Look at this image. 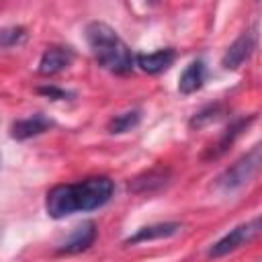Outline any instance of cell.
Wrapping results in <instances>:
<instances>
[{
	"label": "cell",
	"instance_id": "6da1fadb",
	"mask_svg": "<svg viewBox=\"0 0 262 262\" xmlns=\"http://www.w3.org/2000/svg\"><path fill=\"white\" fill-rule=\"evenodd\" d=\"M113 188V180L106 176H90L82 182L57 184L47 192L45 209L53 219H61L80 211H94L108 203Z\"/></svg>",
	"mask_w": 262,
	"mask_h": 262
},
{
	"label": "cell",
	"instance_id": "7a4b0ae2",
	"mask_svg": "<svg viewBox=\"0 0 262 262\" xmlns=\"http://www.w3.org/2000/svg\"><path fill=\"white\" fill-rule=\"evenodd\" d=\"M86 41H88V47L94 59L104 70L119 74V76H125L133 70L135 55L131 47L106 23H98V20L90 23L86 27Z\"/></svg>",
	"mask_w": 262,
	"mask_h": 262
},
{
	"label": "cell",
	"instance_id": "3957f363",
	"mask_svg": "<svg viewBox=\"0 0 262 262\" xmlns=\"http://www.w3.org/2000/svg\"><path fill=\"white\" fill-rule=\"evenodd\" d=\"M262 164V145H254L250 151H246L242 158H237L229 168H225L217 180H215V186L221 190V192H231V190H237L242 188L244 184H248L254 174L258 172Z\"/></svg>",
	"mask_w": 262,
	"mask_h": 262
},
{
	"label": "cell",
	"instance_id": "277c9868",
	"mask_svg": "<svg viewBox=\"0 0 262 262\" xmlns=\"http://www.w3.org/2000/svg\"><path fill=\"white\" fill-rule=\"evenodd\" d=\"M260 227H262L260 217H254L252 221L237 225V227L231 229L227 235H223L219 242H215V244L209 248L207 256H209V258H221V256H225V254H229V252H235L237 248H242V246L250 244L254 237H258Z\"/></svg>",
	"mask_w": 262,
	"mask_h": 262
},
{
	"label": "cell",
	"instance_id": "5b68a950",
	"mask_svg": "<svg viewBox=\"0 0 262 262\" xmlns=\"http://www.w3.org/2000/svg\"><path fill=\"white\" fill-rule=\"evenodd\" d=\"M258 47V25H254L252 29L244 31L223 53L221 66L225 70H237L246 59H250V55L256 51Z\"/></svg>",
	"mask_w": 262,
	"mask_h": 262
},
{
	"label": "cell",
	"instance_id": "8992f818",
	"mask_svg": "<svg viewBox=\"0 0 262 262\" xmlns=\"http://www.w3.org/2000/svg\"><path fill=\"white\" fill-rule=\"evenodd\" d=\"M170 168L168 166H154L141 174H137L131 182H129V190L135 194H151L158 192L160 188H164L170 182Z\"/></svg>",
	"mask_w": 262,
	"mask_h": 262
},
{
	"label": "cell",
	"instance_id": "52a82bcc",
	"mask_svg": "<svg viewBox=\"0 0 262 262\" xmlns=\"http://www.w3.org/2000/svg\"><path fill=\"white\" fill-rule=\"evenodd\" d=\"M96 239V225L94 221H84L80 225H76L72 229V233L59 244L57 252L61 254H76V252H82L86 248H90Z\"/></svg>",
	"mask_w": 262,
	"mask_h": 262
},
{
	"label": "cell",
	"instance_id": "ba28073f",
	"mask_svg": "<svg viewBox=\"0 0 262 262\" xmlns=\"http://www.w3.org/2000/svg\"><path fill=\"white\" fill-rule=\"evenodd\" d=\"M74 59V51L70 47H61V45H51L43 51L41 61H39V74L43 76H53L59 74L61 70H66Z\"/></svg>",
	"mask_w": 262,
	"mask_h": 262
},
{
	"label": "cell",
	"instance_id": "9c48e42d",
	"mask_svg": "<svg viewBox=\"0 0 262 262\" xmlns=\"http://www.w3.org/2000/svg\"><path fill=\"white\" fill-rule=\"evenodd\" d=\"M256 121V115H250V117H242V119H235L223 133H221V137L217 139V143L215 145H211L209 149H207V154L203 156L205 160H215V158H219V156H223L225 151H227V147L242 135V131L244 129H248L250 127V123H254Z\"/></svg>",
	"mask_w": 262,
	"mask_h": 262
},
{
	"label": "cell",
	"instance_id": "30bf717a",
	"mask_svg": "<svg viewBox=\"0 0 262 262\" xmlns=\"http://www.w3.org/2000/svg\"><path fill=\"white\" fill-rule=\"evenodd\" d=\"M53 125L51 119H47L43 113H35V115H29L25 119H18L10 125V137L12 139H29V137H35L43 131H47L49 127Z\"/></svg>",
	"mask_w": 262,
	"mask_h": 262
},
{
	"label": "cell",
	"instance_id": "8fae6325",
	"mask_svg": "<svg viewBox=\"0 0 262 262\" xmlns=\"http://www.w3.org/2000/svg\"><path fill=\"white\" fill-rule=\"evenodd\" d=\"M176 59V53L174 49H158L154 53H139L135 57L137 66L145 72V74H160L164 70H168L172 66V61Z\"/></svg>",
	"mask_w": 262,
	"mask_h": 262
},
{
	"label": "cell",
	"instance_id": "7c38bea8",
	"mask_svg": "<svg viewBox=\"0 0 262 262\" xmlns=\"http://www.w3.org/2000/svg\"><path fill=\"white\" fill-rule=\"evenodd\" d=\"M180 231V223L174 221H166V223H154V225H145L141 229H137L131 237L125 239V244H141V242H151V239H162V237H170L176 235Z\"/></svg>",
	"mask_w": 262,
	"mask_h": 262
},
{
	"label": "cell",
	"instance_id": "4fadbf2b",
	"mask_svg": "<svg viewBox=\"0 0 262 262\" xmlns=\"http://www.w3.org/2000/svg\"><path fill=\"white\" fill-rule=\"evenodd\" d=\"M205 74H207V70H205L203 59L190 61V63L186 66V70L182 72L180 80H178V90H180L182 94H192V92H196V90L203 86V82H205Z\"/></svg>",
	"mask_w": 262,
	"mask_h": 262
},
{
	"label": "cell",
	"instance_id": "5bb4252c",
	"mask_svg": "<svg viewBox=\"0 0 262 262\" xmlns=\"http://www.w3.org/2000/svg\"><path fill=\"white\" fill-rule=\"evenodd\" d=\"M139 121H141V113H139L137 108H131V111H125V113L115 115V117L108 121L106 129H108V133H127V131H131L133 127H137Z\"/></svg>",
	"mask_w": 262,
	"mask_h": 262
},
{
	"label": "cell",
	"instance_id": "9a60e30c",
	"mask_svg": "<svg viewBox=\"0 0 262 262\" xmlns=\"http://www.w3.org/2000/svg\"><path fill=\"white\" fill-rule=\"evenodd\" d=\"M221 115H223V106H221L219 102H215V104H207L205 108H201L199 113L192 115V119H190L188 125H190V129H201V127H205V125L217 121Z\"/></svg>",
	"mask_w": 262,
	"mask_h": 262
},
{
	"label": "cell",
	"instance_id": "2e32d148",
	"mask_svg": "<svg viewBox=\"0 0 262 262\" xmlns=\"http://www.w3.org/2000/svg\"><path fill=\"white\" fill-rule=\"evenodd\" d=\"M27 39V31L25 27H4L0 29V47L2 49H10L20 45Z\"/></svg>",
	"mask_w": 262,
	"mask_h": 262
},
{
	"label": "cell",
	"instance_id": "e0dca14e",
	"mask_svg": "<svg viewBox=\"0 0 262 262\" xmlns=\"http://www.w3.org/2000/svg\"><path fill=\"white\" fill-rule=\"evenodd\" d=\"M39 94L49 96L51 100H61V98H68L70 96V92H66L61 88H55V86H43V88H39Z\"/></svg>",
	"mask_w": 262,
	"mask_h": 262
}]
</instances>
